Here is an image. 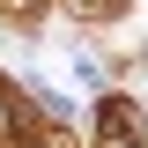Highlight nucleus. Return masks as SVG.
Here are the masks:
<instances>
[{
	"label": "nucleus",
	"mask_w": 148,
	"mask_h": 148,
	"mask_svg": "<svg viewBox=\"0 0 148 148\" xmlns=\"http://www.w3.org/2000/svg\"><path fill=\"white\" fill-rule=\"evenodd\" d=\"M96 148H148V126L126 96H104L96 104Z\"/></svg>",
	"instance_id": "nucleus-1"
},
{
	"label": "nucleus",
	"mask_w": 148,
	"mask_h": 148,
	"mask_svg": "<svg viewBox=\"0 0 148 148\" xmlns=\"http://www.w3.org/2000/svg\"><path fill=\"white\" fill-rule=\"evenodd\" d=\"M67 8H82V15H119L126 0H67Z\"/></svg>",
	"instance_id": "nucleus-2"
},
{
	"label": "nucleus",
	"mask_w": 148,
	"mask_h": 148,
	"mask_svg": "<svg viewBox=\"0 0 148 148\" xmlns=\"http://www.w3.org/2000/svg\"><path fill=\"white\" fill-rule=\"evenodd\" d=\"M0 8H15V15H30V8H37V0H0Z\"/></svg>",
	"instance_id": "nucleus-3"
}]
</instances>
